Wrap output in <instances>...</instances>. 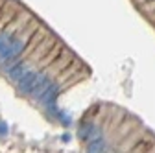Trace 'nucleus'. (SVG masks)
Returning <instances> with one entry per match:
<instances>
[{
	"label": "nucleus",
	"instance_id": "nucleus-1",
	"mask_svg": "<svg viewBox=\"0 0 155 153\" xmlns=\"http://www.w3.org/2000/svg\"><path fill=\"white\" fill-rule=\"evenodd\" d=\"M31 35H33L31 28H21V30L15 33L13 41L8 44V48H6L2 54H0V68L8 70V68L18 59V57L24 54V50H26V46H28V41H30Z\"/></svg>",
	"mask_w": 155,
	"mask_h": 153
},
{
	"label": "nucleus",
	"instance_id": "nucleus-2",
	"mask_svg": "<svg viewBox=\"0 0 155 153\" xmlns=\"http://www.w3.org/2000/svg\"><path fill=\"white\" fill-rule=\"evenodd\" d=\"M61 94V83L59 81H50L43 90H41V94L35 98V102L39 103V105H43V107H48L50 103H54L55 100H57V96Z\"/></svg>",
	"mask_w": 155,
	"mask_h": 153
},
{
	"label": "nucleus",
	"instance_id": "nucleus-3",
	"mask_svg": "<svg viewBox=\"0 0 155 153\" xmlns=\"http://www.w3.org/2000/svg\"><path fill=\"white\" fill-rule=\"evenodd\" d=\"M37 74H39V70L28 68V70L21 76V80L15 81V83H17V90L21 92V94H30V90H31V87H33V83H35Z\"/></svg>",
	"mask_w": 155,
	"mask_h": 153
},
{
	"label": "nucleus",
	"instance_id": "nucleus-4",
	"mask_svg": "<svg viewBox=\"0 0 155 153\" xmlns=\"http://www.w3.org/2000/svg\"><path fill=\"white\" fill-rule=\"evenodd\" d=\"M78 135H80L81 140L89 142L91 138H96V137L104 135V131H102V127H100L98 124H94V122H85V124L80 125V131H78Z\"/></svg>",
	"mask_w": 155,
	"mask_h": 153
},
{
	"label": "nucleus",
	"instance_id": "nucleus-5",
	"mask_svg": "<svg viewBox=\"0 0 155 153\" xmlns=\"http://www.w3.org/2000/svg\"><path fill=\"white\" fill-rule=\"evenodd\" d=\"M52 81V74H50V70H41L37 74V78H35V83H33V87H31V90H30V96L35 100L39 94H41V90L48 85Z\"/></svg>",
	"mask_w": 155,
	"mask_h": 153
},
{
	"label": "nucleus",
	"instance_id": "nucleus-6",
	"mask_svg": "<svg viewBox=\"0 0 155 153\" xmlns=\"http://www.w3.org/2000/svg\"><path fill=\"white\" fill-rule=\"evenodd\" d=\"M26 70H28V65H26L24 61H21V57H18V59L6 70V74H8V78H9L11 81H18V80H21V76H22Z\"/></svg>",
	"mask_w": 155,
	"mask_h": 153
},
{
	"label": "nucleus",
	"instance_id": "nucleus-7",
	"mask_svg": "<svg viewBox=\"0 0 155 153\" xmlns=\"http://www.w3.org/2000/svg\"><path fill=\"white\" fill-rule=\"evenodd\" d=\"M87 151L89 153H100V151H107V140L104 135L96 137V138H91L87 142Z\"/></svg>",
	"mask_w": 155,
	"mask_h": 153
},
{
	"label": "nucleus",
	"instance_id": "nucleus-8",
	"mask_svg": "<svg viewBox=\"0 0 155 153\" xmlns=\"http://www.w3.org/2000/svg\"><path fill=\"white\" fill-rule=\"evenodd\" d=\"M54 118H55V120H59V124H61V125H65V127H68V125L72 124L70 114H68L67 111H63V109H57V111L54 112Z\"/></svg>",
	"mask_w": 155,
	"mask_h": 153
},
{
	"label": "nucleus",
	"instance_id": "nucleus-9",
	"mask_svg": "<svg viewBox=\"0 0 155 153\" xmlns=\"http://www.w3.org/2000/svg\"><path fill=\"white\" fill-rule=\"evenodd\" d=\"M13 37H15V33H11V31H8V30L0 31V54L8 48V44L13 41Z\"/></svg>",
	"mask_w": 155,
	"mask_h": 153
},
{
	"label": "nucleus",
	"instance_id": "nucleus-10",
	"mask_svg": "<svg viewBox=\"0 0 155 153\" xmlns=\"http://www.w3.org/2000/svg\"><path fill=\"white\" fill-rule=\"evenodd\" d=\"M144 9H146L148 13H155V0H146Z\"/></svg>",
	"mask_w": 155,
	"mask_h": 153
},
{
	"label": "nucleus",
	"instance_id": "nucleus-11",
	"mask_svg": "<svg viewBox=\"0 0 155 153\" xmlns=\"http://www.w3.org/2000/svg\"><path fill=\"white\" fill-rule=\"evenodd\" d=\"M8 131H9V127H8V124L4 122V120H0V135H8Z\"/></svg>",
	"mask_w": 155,
	"mask_h": 153
},
{
	"label": "nucleus",
	"instance_id": "nucleus-12",
	"mask_svg": "<svg viewBox=\"0 0 155 153\" xmlns=\"http://www.w3.org/2000/svg\"><path fill=\"white\" fill-rule=\"evenodd\" d=\"M70 138H72V137H70V133H65V135L61 137V142H70Z\"/></svg>",
	"mask_w": 155,
	"mask_h": 153
}]
</instances>
